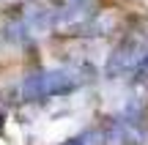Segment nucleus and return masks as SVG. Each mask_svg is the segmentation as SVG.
<instances>
[{"label":"nucleus","mask_w":148,"mask_h":145,"mask_svg":"<svg viewBox=\"0 0 148 145\" xmlns=\"http://www.w3.org/2000/svg\"><path fill=\"white\" fill-rule=\"evenodd\" d=\"M107 145H143V131L137 129V120L123 115V118H112L107 123Z\"/></svg>","instance_id":"nucleus-5"},{"label":"nucleus","mask_w":148,"mask_h":145,"mask_svg":"<svg viewBox=\"0 0 148 145\" xmlns=\"http://www.w3.org/2000/svg\"><path fill=\"white\" fill-rule=\"evenodd\" d=\"M96 16V0H63L55 11V30L60 33H79Z\"/></svg>","instance_id":"nucleus-4"},{"label":"nucleus","mask_w":148,"mask_h":145,"mask_svg":"<svg viewBox=\"0 0 148 145\" xmlns=\"http://www.w3.org/2000/svg\"><path fill=\"white\" fill-rule=\"evenodd\" d=\"M60 145H107V137H104V131H99V129H85L82 134L71 137V140H66Z\"/></svg>","instance_id":"nucleus-6"},{"label":"nucleus","mask_w":148,"mask_h":145,"mask_svg":"<svg viewBox=\"0 0 148 145\" xmlns=\"http://www.w3.org/2000/svg\"><path fill=\"white\" fill-rule=\"evenodd\" d=\"M132 85H137V88L148 85V49H145V55H143V58H140L137 69L132 71Z\"/></svg>","instance_id":"nucleus-7"},{"label":"nucleus","mask_w":148,"mask_h":145,"mask_svg":"<svg viewBox=\"0 0 148 145\" xmlns=\"http://www.w3.org/2000/svg\"><path fill=\"white\" fill-rule=\"evenodd\" d=\"M145 49H148L145 38L140 36V33H129V36L121 38V41H118V47L110 52L107 66H104V74L110 77V80H118V77L132 74V71L137 69L140 58L145 55Z\"/></svg>","instance_id":"nucleus-2"},{"label":"nucleus","mask_w":148,"mask_h":145,"mask_svg":"<svg viewBox=\"0 0 148 145\" xmlns=\"http://www.w3.org/2000/svg\"><path fill=\"white\" fill-rule=\"evenodd\" d=\"M52 27H55V14L52 11L44 8V5H30L14 25H8V38L14 44H25V41L47 36Z\"/></svg>","instance_id":"nucleus-3"},{"label":"nucleus","mask_w":148,"mask_h":145,"mask_svg":"<svg viewBox=\"0 0 148 145\" xmlns=\"http://www.w3.org/2000/svg\"><path fill=\"white\" fill-rule=\"evenodd\" d=\"M85 85V74L77 66H58V69H38L30 71L19 82L22 101H47V99L69 96Z\"/></svg>","instance_id":"nucleus-1"},{"label":"nucleus","mask_w":148,"mask_h":145,"mask_svg":"<svg viewBox=\"0 0 148 145\" xmlns=\"http://www.w3.org/2000/svg\"><path fill=\"white\" fill-rule=\"evenodd\" d=\"M5 3H11V0H0V5H5Z\"/></svg>","instance_id":"nucleus-8"}]
</instances>
